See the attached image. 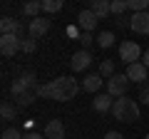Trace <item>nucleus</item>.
I'll return each mask as SVG.
<instances>
[{
	"instance_id": "f257e3e1",
	"label": "nucleus",
	"mask_w": 149,
	"mask_h": 139,
	"mask_svg": "<svg viewBox=\"0 0 149 139\" xmlns=\"http://www.w3.org/2000/svg\"><path fill=\"white\" fill-rule=\"evenodd\" d=\"M50 90H52V99H57V102H70V99L77 97V92L82 90V85L74 80V77L62 75V77H57V80L50 82Z\"/></svg>"
},
{
	"instance_id": "f03ea898",
	"label": "nucleus",
	"mask_w": 149,
	"mask_h": 139,
	"mask_svg": "<svg viewBox=\"0 0 149 139\" xmlns=\"http://www.w3.org/2000/svg\"><path fill=\"white\" fill-rule=\"evenodd\" d=\"M112 114H114L117 122H124V124L137 122L139 119V102L134 99V97H119V99H114Z\"/></svg>"
},
{
	"instance_id": "7ed1b4c3",
	"label": "nucleus",
	"mask_w": 149,
	"mask_h": 139,
	"mask_svg": "<svg viewBox=\"0 0 149 139\" xmlns=\"http://www.w3.org/2000/svg\"><path fill=\"white\" fill-rule=\"evenodd\" d=\"M35 90H37L35 72H22V75H17L15 82H13V87H10L13 97H20V95H25V92H35Z\"/></svg>"
},
{
	"instance_id": "20e7f679",
	"label": "nucleus",
	"mask_w": 149,
	"mask_h": 139,
	"mask_svg": "<svg viewBox=\"0 0 149 139\" xmlns=\"http://www.w3.org/2000/svg\"><path fill=\"white\" fill-rule=\"evenodd\" d=\"M139 57H144L142 55V47H139L134 40H124L122 45H119V60H122L124 65H134V62H139Z\"/></svg>"
},
{
	"instance_id": "39448f33",
	"label": "nucleus",
	"mask_w": 149,
	"mask_h": 139,
	"mask_svg": "<svg viewBox=\"0 0 149 139\" xmlns=\"http://www.w3.org/2000/svg\"><path fill=\"white\" fill-rule=\"evenodd\" d=\"M127 90H129V77L124 75V72H117L114 77H109L107 80V92H109L112 97H127Z\"/></svg>"
},
{
	"instance_id": "423d86ee",
	"label": "nucleus",
	"mask_w": 149,
	"mask_h": 139,
	"mask_svg": "<svg viewBox=\"0 0 149 139\" xmlns=\"http://www.w3.org/2000/svg\"><path fill=\"white\" fill-rule=\"evenodd\" d=\"M20 50H22V38L20 35H0V52L5 55V57H13Z\"/></svg>"
},
{
	"instance_id": "0eeeda50",
	"label": "nucleus",
	"mask_w": 149,
	"mask_h": 139,
	"mask_svg": "<svg viewBox=\"0 0 149 139\" xmlns=\"http://www.w3.org/2000/svg\"><path fill=\"white\" fill-rule=\"evenodd\" d=\"M129 30H134L137 35H149V10L147 13H134L129 20Z\"/></svg>"
},
{
	"instance_id": "6e6552de",
	"label": "nucleus",
	"mask_w": 149,
	"mask_h": 139,
	"mask_svg": "<svg viewBox=\"0 0 149 139\" xmlns=\"http://www.w3.org/2000/svg\"><path fill=\"white\" fill-rule=\"evenodd\" d=\"M27 32H30V38H42V35H47V32H50V20H47V17H42V15H40V17H35V20H30V22H27Z\"/></svg>"
},
{
	"instance_id": "1a4fd4ad",
	"label": "nucleus",
	"mask_w": 149,
	"mask_h": 139,
	"mask_svg": "<svg viewBox=\"0 0 149 139\" xmlns=\"http://www.w3.org/2000/svg\"><path fill=\"white\" fill-rule=\"evenodd\" d=\"M90 65H92V55H90V50H80V52H74L72 60H70V67H72L74 72H85Z\"/></svg>"
},
{
	"instance_id": "9d476101",
	"label": "nucleus",
	"mask_w": 149,
	"mask_h": 139,
	"mask_svg": "<svg viewBox=\"0 0 149 139\" xmlns=\"http://www.w3.org/2000/svg\"><path fill=\"white\" fill-rule=\"evenodd\" d=\"M112 107H114V99H112L109 92H100V95H95V99H92V109L100 114L104 112H112Z\"/></svg>"
},
{
	"instance_id": "9b49d317",
	"label": "nucleus",
	"mask_w": 149,
	"mask_h": 139,
	"mask_svg": "<svg viewBox=\"0 0 149 139\" xmlns=\"http://www.w3.org/2000/svg\"><path fill=\"white\" fill-rule=\"evenodd\" d=\"M124 75L129 77V82H137V85H144L147 82V75H149V70L144 67V62H134L127 67V72Z\"/></svg>"
},
{
	"instance_id": "f8f14e48",
	"label": "nucleus",
	"mask_w": 149,
	"mask_h": 139,
	"mask_svg": "<svg viewBox=\"0 0 149 139\" xmlns=\"http://www.w3.org/2000/svg\"><path fill=\"white\" fill-rule=\"evenodd\" d=\"M97 22H100V17H97L90 8H87V10H82L80 15H77V25L82 27V32H92V30L97 27Z\"/></svg>"
},
{
	"instance_id": "ddd939ff",
	"label": "nucleus",
	"mask_w": 149,
	"mask_h": 139,
	"mask_svg": "<svg viewBox=\"0 0 149 139\" xmlns=\"http://www.w3.org/2000/svg\"><path fill=\"white\" fill-rule=\"evenodd\" d=\"M0 35H20V38H22V25H20V20L5 15L3 20H0Z\"/></svg>"
},
{
	"instance_id": "4468645a",
	"label": "nucleus",
	"mask_w": 149,
	"mask_h": 139,
	"mask_svg": "<svg viewBox=\"0 0 149 139\" xmlns=\"http://www.w3.org/2000/svg\"><path fill=\"white\" fill-rule=\"evenodd\" d=\"M45 139H65V124L60 119H50L45 124Z\"/></svg>"
},
{
	"instance_id": "2eb2a0df",
	"label": "nucleus",
	"mask_w": 149,
	"mask_h": 139,
	"mask_svg": "<svg viewBox=\"0 0 149 139\" xmlns=\"http://www.w3.org/2000/svg\"><path fill=\"white\" fill-rule=\"evenodd\" d=\"M102 82H104V77H102L100 72H97V75H87L85 80H82V90H85V92H92V95H100Z\"/></svg>"
},
{
	"instance_id": "dca6fc26",
	"label": "nucleus",
	"mask_w": 149,
	"mask_h": 139,
	"mask_svg": "<svg viewBox=\"0 0 149 139\" xmlns=\"http://www.w3.org/2000/svg\"><path fill=\"white\" fill-rule=\"evenodd\" d=\"M90 10L95 13L100 20H104V17H109V15H112V3H107V0H92Z\"/></svg>"
},
{
	"instance_id": "f3484780",
	"label": "nucleus",
	"mask_w": 149,
	"mask_h": 139,
	"mask_svg": "<svg viewBox=\"0 0 149 139\" xmlns=\"http://www.w3.org/2000/svg\"><path fill=\"white\" fill-rule=\"evenodd\" d=\"M40 10H42V3H37V0H30V3H25V5H22V13H25L30 20L40 17Z\"/></svg>"
},
{
	"instance_id": "a211bd4d",
	"label": "nucleus",
	"mask_w": 149,
	"mask_h": 139,
	"mask_svg": "<svg viewBox=\"0 0 149 139\" xmlns=\"http://www.w3.org/2000/svg\"><path fill=\"white\" fill-rule=\"evenodd\" d=\"M0 117L3 119H17V104L3 102V104H0Z\"/></svg>"
},
{
	"instance_id": "6ab92c4d",
	"label": "nucleus",
	"mask_w": 149,
	"mask_h": 139,
	"mask_svg": "<svg viewBox=\"0 0 149 139\" xmlns=\"http://www.w3.org/2000/svg\"><path fill=\"white\" fill-rule=\"evenodd\" d=\"M97 45H100V47H112V45H114V32H109V30H104V32H100V35H97Z\"/></svg>"
},
{
	"instance_id": "aec40b11",
	"label": "nucleus",
	"mask_w": 149,
	"mask_h": 139,
	"mask_svg": "<svg viewBox=\"0 0 149 139\" xmlns=\"http://www.w3.org/2000/svg\"><path fill=\"white\" fill-rule=\"evenodd\" d=\"M35 99H40V97H37V92H25V95L15 97V104H17V107H30Z\"/></svg>"
},
{
	"instance_id": "412c9836",
	"label": "nucleus",
	"mask_w": 149,
	"mask_h": 139,
	"mask_svg": "<svg viewBox=\"0 0 149 139\" xmlns=\"http://www.w3.org/2000/svg\"><path fill=\"white\" fill-rule=\"evenodd\" d=\"M147 8H149V0H127V10H132V15L134 13H147Z\"/></svg>"
},
{
	"instance_id": "4be33fe9",
	"label": "nucleus",
	"mask_w": 149,
	"mask_h": 139,
	"mask_svg": "<svg viewBox=\"0 0 149 139\" xmlns=\"http://www.w3.org/2000/svg\"><path fill=\"white\" fill-rule=\"evenodd\" d=\"M100 75L104 77V80H109V77L117 75V72H114V62H112V60H102V65H100Z\"/></svg>"
},
{
	"instance_id": "5701e85b",
	"label": "nucleus",
	"mask_w": 149,
	"mask_h": 139,
	"mask_svg": "<svg viewBox=\"0 0 149 139\" xmlns=\"http://www.w3.org/2000/svg\"><path fill=\"white\" fill-rule=\"evenodd\" d=\"M42 10L45 13H60L62 10V0H42Z\"/></svg>"
},
{
	"instance_id": "b1692460",
	"label": "nucleus",
	"mask_w": 149,
	"mask_h": 139,
	"mask_svg": "<svg viewBox=\"0 0 149 139\" xmlns=\"http://www.w3.org/2000/svg\"><path fill=\"white\" fill-rule=\"evenodd\" d=\"M127 13V0H114L112 3V17H119Z\"/></svg>"
},
{
	"instance_id": "393cba45",
	"label": "nucleus",
	"mask_w": 149,
	"mask_h": 139,
	"mask_svg": "<svg viewBox=\"0 0 149 139\" xmlns=\"http://www.w3.org/2000/svg\"><path fill=\"white\" fill-rule=\"evenodd\" d=\"M22 137H25V134H22L17 127H8L5 132H3V139H22Z\"/></svg>"
},
{
	"instance_id": "a878e982",
	"label": "nucleus",
	"mask_w": 149,
	"mask_h": 139,
	"mask_svg": "<svg viewBox=\"0 0 149 139\" xmlns=\"http://www.w3.org/2000/svg\"><path fill=\"white\" fill-rule=\"evenodd\" d=\"M37 97L40 99H52V90H50V85H37Z\"/></svg>"
},
{
	"instance_id": "bb28decb",
	"label": "nucleus",
	"mask_w": 149,
	"mask_h": 139,
	"mask_svg": "<svg viewBox=\"0 0 149 139\" xmlns=\"http://www.w3.org/2000/svg\"><path fill=\"white\" fill-rule=\"evenodd\" d=\"M35 50H37L35 38H22V52H35Z\"/></svg>"
},
{
	"instance_id": "cd10ccee",
	"label": "nucleus",
	"mask_w": 149,
	"mask_h": 139,
	"mask_svg": "<svg viewBox=\"0 0 149 139\" xmlns=\"http://www.w3.org/2000/svg\"><path fill=\"white\" fill-rule=\"evenodd\" d=\"M139 102H142V104H149V82H144V85L139 87Z\"/></svg>"
},
{
	"instance_id": "c85d7f7f",
	"label": "nucleus",
	"mask_w": 149,
	"mask_h": 139,
	"mask_svg": "<svg viewBox=\"0 0 149 139\" xmlns=\"http://www.w3.org/2000/svg\"><path fill=\"white\" fill-rule=\"evenodd\" d=\"M95 42V38H92V32H82L80 35V45H82V50H87L90 45Z\"/></svg>"
},
{
	"instance_id": "c756f323",
	"label": "nucleus",
	"mask_w": 149,
	"mask_h": 139,
	"mask_svg": "<svg viewBox=\"0 0 149 139\" xmlns=\"http://www.w3.org/2000/svg\"><path fill=\"white\" fill-rule=\"evenodd\" d=\"M129 20H132V17L119 15V17H114V25H117V27H129Z\"/></svg>"
},
{
	"instance_id": "7c9ffc66",
	"label": "nucleus",
	"mask_w": 149,
	"mask_h": 139,
	"mask_svg": "<svg viewBox=\"0 0 149 139\" xmlns=\"http://www.w3.org/2000/svg\"><path fill=\"white\" fill-rule=\"evenodd\" d=\"M104 139H124V134H122V132H107Z\"/></svg>"
},
{
	"instance_id": "2f4dec72",
	"label": "nucleus",
	"mask_w": 149,
	"mask_h": 139,
	"mask_svg": "<svg viewBox=\"0 0 149 139\" xmlns=\"http://www.w3.org/2000/svg\"><path fill=\"white\" fill-rule=\"evenodd\" d=\"M22 139H45V134H37V132H27Z\"/></svg>"
},
{
	"instance_id": "473e14b6",
	"label": "nucleus",
	"mask_w": 149,
	"mask_h": 139,
	"mask_svg": "<svg viewBox=\"0 0 149 139\" xmlns=\"http://www.w3.org/2000/svg\"><path fill=\"white\" fill-rule=\"evenodd\" d=\"M142 60H144V67L149 70V50H147V52H144V57H142Z\"/></svg>"
},
{
	"instance_id": "72a5a7b5",
	"label": "nucleus",
	"mask_w": 149,
	"mask_h": 139,
	"mask_svg": "<svg viewBox=\"0 0 149 139\" xmlns=\"http://www.w3.org/2000/svg\"><path fill=\"white\" fill-rule=\"evenodd\" d=\"M144 139H149V134H147V137H144Z\"/></svg>"
}]
</instances>
